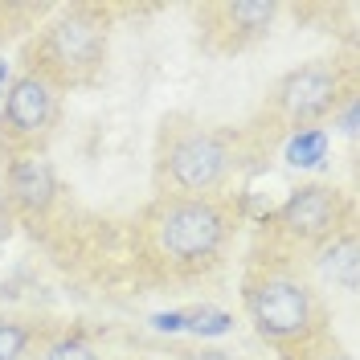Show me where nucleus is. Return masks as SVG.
Here are the masks:
<instances>
[{"instance_id": "1", "label": "nucleus", "mask_w": 360, "mask_h": 360, "mask_svg": "<svg viewBox=\"0 0 360 360\" xmlns=\"http://www.w3.org/2000/svg\"><path fill=\"white\" fill-rule=\"evenodd\" d=\"M233 172V148L193 115H164L156 135V197H213Z\"/></svg>"}, {"instance_id": "2", "label": "nucleus", "mask_w": 360, "mask_h": 360, "mask_svg": "<svg viewBox=\"0 0 360 360\" xmlns=\"http://www.w3.org/2000/svg\"><path fill=\"white\" fill-rule=\"evenodd\" d=\"M143 229L160 262L193 274L221 258L229 242V213L217 197H156Z\"/></svg>"}, {"instance_id": "3", "label": "nucleus", "mask_w": 360, "mask_h": 360, "mask_svg": "<svg viewBox=\"0 0 360 360\" xmlns=\"http://www.w3.org/2000/svg\"><path fill=\"white\" fill-rule=\"evenodd\" d=\"M242 303H246L254 332L274 348H291V344L328 328L319 291L291 266L254 270L242 283Z\"/></svg>"}, {"instance_id": "4", "label": "nucleus", "mask_w": 360, "mask_h": 360, "mask_svg": "<svg viewBox=\"0 0 360 360\" xmlns=\"http://www.w3.org/2000/svg\"><path fill=\"white\" fill-rule=\"evenodd\" d=\"M107 17L98 8H62L29 45V70H41L53 86H82L107 62Z\"/></svg>"}, {"instance_id": "5", "label": "nucleus", "mask_w": 360, "mask_h": 360, "mask_svg": "<svg viewBox=\"0 0 360 360\" xmlns=\"http://www.w3.org/2000/svg\"><path fill=\"white\" fill-rule=\"evenodd\" d=\"M356 94L344 82V70L332 58H311L303 66L287 70L274 90H270V115L287 127V131H303V127H319L323 119L340 111V103Z\"/></svg>"}, {"instance_id": "6", "label": "nucleus", "mask_w": 360, "mask_h": 360, "mask_svg": "<svg viewBox=\"0 0 360 360\" xmlns=\"http://www.w3.org/2000/svg\"><path fill=\"white\" fill-rule=\"evenodd\" d=\"M58 98H62V86H53L41 70H21L4 94L0 148H8L13 156L41 152L58 123Z\"/></svg>"}, {"instance_id": "7", "label": "nucleus", "mask_w": 360, "mask_h": 360, "mask_svg": "<svg viewBox=\"0 0 360 360\" xmlns=\"http://www.w3.org/2000/svg\"><path fill=\"white\" fill-rule=\"evenodd\" d=\"M274 225L287 242L319 250L323 242H332L336 233L352 229V205L340 193L336 184H299L287 201L278 205Z\"/></svg>"}, {"instance_id": "8", "label": "nucleus", "mask_w": 360, "mask_h": 360, "mask_svg": "<svg viewBox=\"0 0 360 360\" xmlns=\"http://www.w3.org/2000/svg\"><path fill=\"white\" fill-rule=\"evenodd\" d=\"M278 17V4L270 0H238V4H209L201 13L205 45L213 53H238L246 45L262 41Z\"/></svg>"}, {"instance_id": "9", "label": "nucleus", "mask_w": 360, "mask_h": 360, "mask_svg": "<svg viewBox=\"0 0 360 360\" xmlns=\"http://www.w3.org/2000/svg\"><path fill=\"white\" fill-rule=\"evenodd\" d=\"M4 188H8V201L21 213H45L53 205V197H58V172H53V164L41 152L13 156L8 172H4Z\"/></svg>"}, {"instance_id": "10", "label": "nucleus", "mask_w": 360, "mask_h": 360, "mask_svg": "<svg viewBox=\"0 0 360 360\" xmlns=\"http://www.w3.org/2000/svg\"><path fill=\"white\" fill-rule=\"evenodd\" d=\"M315 274L332 291H356V229H344L315 250Z\"/></svg>"}, {"instance_id": "11", "label": "nucleus", "mask_w": 360, "mask_h": 360, "mask_svg": "<svg viewBox=\"0 0 360 360\" xmlns=\"http://www.w3.org/2000/svg\"><path fill=\"white\" fill-rule=\"evenodd\" d=\"M323 160H328V131L323 127L291 131V139H287V164H295V168H315Z\"/></svg>"}, {"instance_id": "12", "label": "nucleus", "mask_w": 360, "mask_h": 360, "mask_svg": "<svg viewBox=\"0 0 360 360\" xmlns=\"http://www.w3.org/2000/svg\"><path fill=\"white\" fill-rule=\"evenodd\" d=\"M278 352H283V360H352L336 344V336L328 328L307 336V340H299V344H291V348H278Z\"/></svg>"}, {"instance_id": "13", "label": "nucleus", "mask_w": 360, "mask_h": 360, "mask_svg": "<svg viewBox=\"0 0 360 360\" xmlns=\"http://www.w3.org/2000/svg\"><path fill=\"white\" fill-rule=\"evenodd\" d=\"M180 319H184V332L193 336H225L233 328V315L217 307H193V311H180Z\"/></svg>"}, {"instance_id": "14", "label": "nucleus", "mask_w": 360, "mask_h": 360, "mask_svg": "<svg viewBox=\"0 0 360 360\" xmlns=\"http://www.w3.org/2000/svg\"><path fill=\"white\" fill-rule=\"evenodd\" d=\"M33 344V328L21 319H0V360H21Z\"/></svg>"}, {"instance_id": "15", "label": "nucleus", "mask_w": 360, "mask_h": 360, "mask_svg": "<svg viewBox=\"0 0 360 360\" xmlns=\"http://www.w3.org/2000/svg\"><path fill=\"white\" fill-rule=\"evenodd\" d=\"M45 360H98V352L90 348L86 340L66 336V340H58V344L45 348Z\"/></svg>"}, {"instance_id": "16", "label": "nucleus", "mask_w": 360, "mask_h": 360, "mask_svg": "<svg viewBox=\"0 0 360 360\" xmlns=\"http://www.w3.org/2000/svg\"><path fill=\"white\" fill-rule=\"evenodd\" d=\"M152 328H156V332H184V319H180V311L152 315Z\"/></svg>"}, {"instance_id": "17", "label": "nucleus", "mask_w": 360, "mask_h": 360, "mask_svg": "<svg viewBox=\"0 0 360 360\" xmlns=\"http://www.w3.org/2000/svg\"><path fill=\"white\" fill-rule=\"evenodd\" d=\"M4 33H8V29H4V25H0V37H4Z\"/></svg>"}]
</instances>
